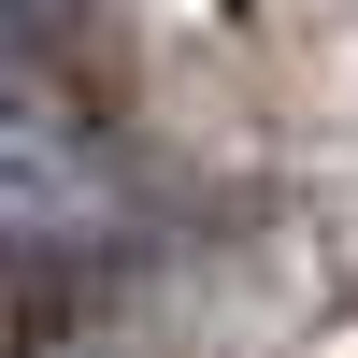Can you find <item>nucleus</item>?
I'll return each instance as SVG.
<instances>
[{
	"label": "nucleus",
	"instance_id": "nucleus-1",
	"mask_svg": "<svg viewBox=\"0 0 358 358\" xmlns=\"http://www.w3.org/2000/svg\"><path fill=\"white\" fill-rule=\"evenodd\" d=\"M0 229H29V244L101 229V158H86L43 101H15V86H0Z\"/></svg>",
	"mask_w": 358,
	"mask_h": 358
}]
</instances>
